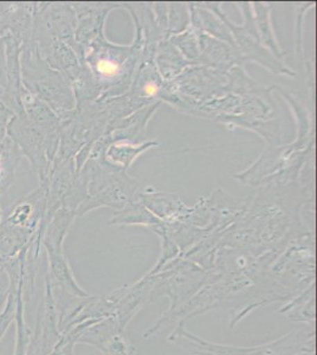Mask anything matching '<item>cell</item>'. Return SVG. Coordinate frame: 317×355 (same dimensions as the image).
Masks as SVG:
<instances>
[{
    "label": "cell",
    "mask_w": 317,
    "mask_h": 355,
    "mask_svg": "<svg viewBox=\"0 0 317 355\" xmlns=\"http://www.w3.org/2000/svg\"><path fill=\"white\" fill-rule=\"evenodd\" d=\"M22 157L18 146L8 135L0 140V197L12 185Z\"/></svg>",
    "instance_id": "4"
},
{
    "label": "cell",
    "mask_w": 317,
    "mask_h": 355,
    "mask_svg": "<svg viewBox=\"0 0 317 355\" xmlns=\"http://www.w3.org/2000/svg\"><path fill=\"white\" fill-rule=\"evenodd\" d=\"M24 45L8 35L0 38V103L13 114L22 112L19 107L20 53Z\"/></svg>",
    "instance_id": "3"
},
{
    "label": "cell",
    "mask_w": 317,
    "mask_h": 355,
    "mask_svg": "<svg viewBox=\"0 0 317 355\" xmlns=\"http://www.w3.org/2000/svg\"><path fill=\"white\" fill-rule=\"evenodd\" d=\"M258 13H257V26L259 28V33H261L262 40L264 42L265 44L269 45L273 53H276L277 57L283 56V53L280 51L278 49L277 42L275 40V35H273V28L270 24L269 13H268V8L265 6H262V4H258Z\"/></svg>",
    "instance_id": "6"
},
{
    "label": "cell",
    "mask_w": 317,
    "mask_h": 355,
    "mask_svg": "<svg viewBox=\"0 0 317 355\" xmlns=\"http://www.w3.org/2000/svg\"><path fill=\"white\" fill-rule=\"evenodd\" d=\"M20 80L23 88L45 102L58 116L75 110L76 100L71 85L42 58L33 35L20 53Z\"/></svg>",
    "instance_id": "1"
},
{
    "label": "cell",
    "mask_w": 317,
    "mask_h": 355,
    "mask_svg": "<svg viewBox=\"0 0 317 355\" xmlns=\"http://www.w3.org/2000/svg\"><path fill=\"white\" fill-rule=\"evenodd\" d=\"M60 128L35 125L22 112L15 114L8 122V137L18 146L22 155L28 157L40 184L48 182L60 147Z\"/></svg>",
    "instance_id": "2"
},
{
    "label": "cell",
    "mask_w": 317,
    "mask_h": 355,
    "mask_svg": "<svg viewBox=\"0 0 317 355\" xmlns=\"http://www.w3.org/2000/svg\"><path fill=\"white\" fill-rule=\"evenodd\" d=\"M155 145V142H148L146 145L139 146H130L128 144H125V141H120V144L112 146L109 147L108 150H103L100 154L105 153V155H108V159H110L114 162V166L119 165L122 167V170L125 171L128 168L129 165L132 164V160L142 153L144 150H147L151 146ZM97 154V157L100 155Z\"/></svg>",
    "instance_id": "5"
},
{
    "label": "cell",
    "mask_w": 317,
    "mask_h": 355,
    "mask_svg": "<svg viewBox=\"0 0 317 355\" xmlns=\"http://www.w3.org/2000/svg\"><path fill=\"white\" fill-rule=\"evenodd\" d=\"M15 114L11 110H8L4 105L0 103V140H3L8 134H6V130H8V125L11 117Z\"/></svg>",
    "instance_id": "7"
}]
</instances>
